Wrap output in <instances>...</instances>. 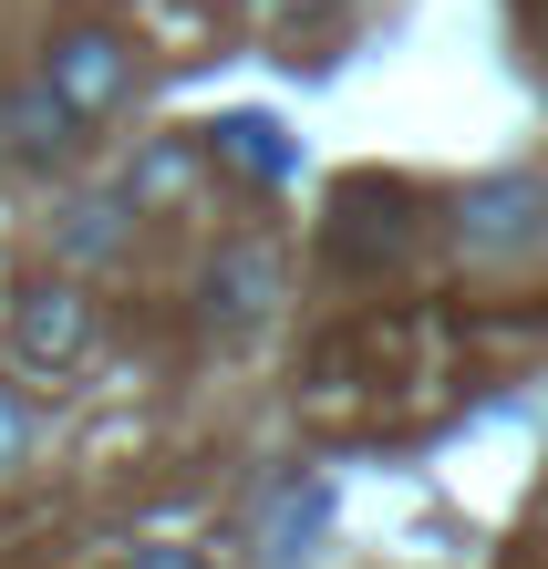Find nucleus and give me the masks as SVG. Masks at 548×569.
I'll return each instance as SVG.
<instances>
[{
    "mask_svg": "<svg viewBox=\"0 0 548 569\" xmlns=\"http://www.w3.org/2000/svg\"><path fill=\"white\" fill-rule=\"evenodd\" d=\"M11 362L31 383H62L93 362V290L73 270H42V280L11 290Z\"/></svg>",
    "mask_w": 548,
    "mask_h": 569,
    "instance_id": "nucleus-1",
    "label": "nucleus"
},
{
    "mask_svg": "<svg viewBox=\"0 0 548 569\" xmlns=\"http://www.w3.org/2000/svg\"><path fill=\"white\" fill-rule=\"evenodd\" d=\"M42 83H52V104L83 124H114L134 104V52H124V31L104 21H73V31H52V52H42Z\"/></svg>",
    "mask_w": 548,
    "mask_h": 569,
    "instance_id": "nucleus-2",
    "label": "nucleus"
},
{
    "mask_svg": "<svg viewBox=\"0 0 548 569\" xmlns=\"http://www.w3.org/2000/svg\"><path fill=\"white\" fill-rule=\"evenodd\" d=\"M197 300H208V321H218V331L269 321V300H280V249H269V239H228L208 270H197Z\"/></svg>",
    "mask_w": 548,
    "mask_h": 569,
    "instance_id": "nucleus-3",
    "label": "nucleus"
},
{
    "mask_svg": "<svg viewBox=\"0 0 548 569\" xmlns=\"http://www.w3.org/2000/svg\"><path fill=\"white\" fill-rule=\"evenodd\" d=\"M0 146H11L21 166H62L83 146V124L52 104V83H21V93H0Z\"/></svg>",
    "mask_w": 548,
    "mask_h": 569,
    "instance_id": "nucleus-4",
    "label": "nucleus"
},
{
    "mask_svg": "<svg viewBox=\"0 0 548 569\" xmlns=\"http://www.w3.org/2000/svg\"><path fill=\"white\" fill-rule=\"evenodd\" d=\"M208 166H228L238 187H280V177H290L280 114H228V124H208Z\"/></svg>",
    "mask_w": 548,
    "mask_h": 569,
    "instance_id": "nucleus-5",
    "label": "nucleus"
},
{
    "mask_svg": "<svg viewBox=\"0 0 548 569\" xmlns=\"http://www.w3.org/2000/svg\"><path fill=\"white\" fill-rule=\"evenodd\" d=\"M197 177H208V146H177V136H166V146L134 156V177H124L114 197H124L134 218H156V208H187V187H197Z\"/></svg>",
    "mask_w": 548,
    "mask_h": 569,
    "instance_id": "nucleus-6",
    "label": "nucleus"
},
{
    "mask_svg": "<svg viewBox=\"0 0 548 569\" xmlns=\"http://www.w3.org/2000/svg\"><path fill=\"white\" fill-rule=\"evenodd\" d=\"M124 239H134V208H124V197H93V208H73V218H62V270L124 259Z\"/></svg>",
    "mask_w": 548,
    "mask_h": 569,
    "instance_id": "nucleus-7",
    "label": "nucleus"
},
{
    "mask_svg": "<svg viewBox=\"0 0 548 569\" xmlns=\"http://www.w3.org/2000/svg\"><path fill=\"white\" fill-rule=\"evenodd\" d=\"M528 208H538V187H487L466 208V249H497V239H518L528 228Z\"/></svg>",
    "mask_w": 548,
    "mask_h": 569,
    "instance_id": "nucleus-8",
    "label": "nucleus"
},
{
    "mask_svg": "<svg viewBox=\"0 0 548 569\" xmlns=\"http://www.w3.org/2000/svg\"><path fill=\"white\" fill-rule=\"evenodd\" d=\"M21 456H31V405H21L11 383H0V477H11Z\"/></svg>",
    "mask_w": 548,
    "mask_h": 569,
    "instance_id": "nucleus-9",
    "label": "nucleus"
},
{
    "mask_svg": "<svg viewBox=\"0 0 548 569\" xmlns=\"http://www.w3.org/2000/svg\"><path fill=\"white\" fill-rule=\"evenodd\" d=\"M124 569H208V549H177V539H156V549H134Z\"/></svg>",
    "mask_w": 548,
    "mask_h": 569,
    "instance_id": "nucleus-10",
    "label": "nucleus"
},
{
    "mask_svg": "<svg viewBox=\"0 0 548 569\" xmlns=\"http://www.w3.org/2000/svg\"><path fill=\"white\" fill-rule=\"evenodd\" d=\"M259 11H269V21H290V11H311V0H259Z\"/></svg>",
    "mask_w": 548,
    "mask_h": 569,
    "instance_id": "nucleus-11",
    "label": "nucleus"
}]
</instances>
